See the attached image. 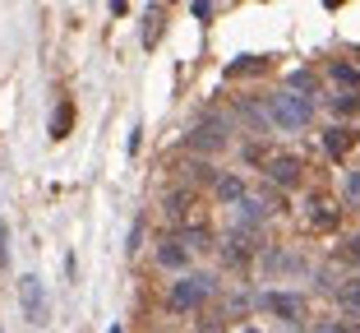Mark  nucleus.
I'll list each match as a JSON object with an SVG mask.
<instances>
[{"label":"nucleus","instance_id":"1","mask_svg":"<svg viewBox=\"0 0 360 333\" xmlns=\"http://www.w3.org/2000/svg\"><path fill=\"white\" fill-rule=\"evenodd\" d=\"M264 116L277 130H305L309 116H314V102L300 93H273V97H264Z\"/></svg>","mask_w":360,"mask_h":333},{"label":"nucleus","instance_id":"2","mask_svg":"<svg viewBox=\"0 0 360 333\" xmlns=\"http://www.w3.org/2000/svg\"><path fill=\"white\" fill-rule=\"evenodd\" d=\"M212 296V278L208 273H190V278H180L176 287H171V310H194V306H203Z\"/></svg>","mask_w":360,"mask_h":333},{"label":"nucleus","instance_id":"3","mask_svg":"<svg viewBox=\"0 0 360 333\" xmlns=\"http://www.w3.org/2000/svg\"><path fill=\"white\" fill-rule=\"evenodd\" d=\"M19 306H23V320L28 324H46V291L37 273H23L19 278Z\"/></svg>","mask_w":360,"mask_h":333},{"label":"nucleus","instance_id":"4","mask_svg":"<svg viewBox=\"0 0 360 333\" xmlns=\"http://www.w3.org/2000/svg\"><path fill=\"white\" fill-rule=\"evenodd\" d=\"M259 306H264L268 315H277V320H286V324H300V320H305V301H300V296H291V291H268Z\"/></svg>","mask_w":360,"mask_h":333},{"label":"nucleus","instance_id":"5","mask_svg":"<svg viewBox=\"0 0 360 333\" xmlns=\"http://www.w3.org/2000/svg\"><path fill=\"white\" fill-rule=\"evenodd\" d=\"M268 176H273V185H282V190H296V185L305 181V162L300 158H273L268 162Z\"/></svg>","mask_w":360,"mask_h":333},{"label":"nucleus","instance_id":"6","mask_svg":"<svg viewBox=\"0 0 360 333\" xmlns=\"http://www.w3.org/2000/svg\"><path fill=\"white\" fill-rule=\"evenodd\" d=\"M226 144V125L222 120H203V125L190 130V149H203V153H217Z\"/></svg>","mask_w":360,"mask_h":333},{"label":"nucleus","instance_id":"7","mask_svg":"<svg viewBox=\"0 0 360 333\" xmlns=\"http://www.w3.org/2000/svg\"><path fill=\"white\" fill-rule=\"evenodd\" d=\"M185 259H190V250L180 246V241H162V246H158V264H162V269H180Z\"/></svg>","mask_w":360,"mask_h":333},{"label":"nucleus","instance_id":"8","mask_svg":"<svg viewBox=\"0 0 360 333\" xmlns=\"http://www.w3.org/2000/svg\"><path fill=\"white\" fill-rule=\"evenodd\" d=\"M190 190H171L167 194V218H176V222H185V218H190Z\"/></svg>","mask_w":360,"mask_h":333},{"label":"nucleus","instance_id":"9","mask_svg":"<svg viewBox=\"0 0 360 333\" xmlns=\"http://www.w3.org/2000/svg\"><path fill=\"white\" fill-rule=\"evenodd\" d=\"M217 194H222L226 204H240L245 199V181L240 176H217Z\"/></svg>","mask_w":360,"mask_h":333},{"label":"nucleus","instance_id":"10","mask_svg":"<svg viewBox=\"0 0 360 333\" xmlns=\"http://www.w3.org/2000/svg\"><path fill=\"white\" fill-rule=\"evenodd\" d=\"M338 306L347 315H356L360 320V282H342V291H338Z\"/></svg>","mask_w":360,"mask_h":333},{"label":"nucleus","instance_id":"11","mask_svg":"<svg viewBox=\"0 0 360 333\" xmlns=\"http://www.w3.org/2000/svg\"><path fill=\"white\" fill-rule=\"evenodd\" d=\"M70 125H75V107H70V102H60V111H56V120H51V139H65V134H70Z\"/></svg>","mask_w":360,"mask_h":333},{"label":"nucleus","instance_id":"12","mask_svg":"<svg viewBox=\"0 0 360 333\" xmlns=\"http://www.w3.org/2000/svg\"><path fill=\"white\" fill-rule=\"evenodd\" d=\"M323 149H328V158H342V153L351 149V134L347 130H328V134H323Z\"/></svg>","mask_w":360,"mask_h":333},{"label":"nucleus","instance_id":"13","mask_svg":"<svg viewBox=\"0 0 360 333\" xmlns=\"http://www.w3.org/2000/svg\"><path fill=\"white\" fill-rule=\"evenodd\" d=\"M333 79H338V84H347V88H356L360 84V70H356V65H333Z\"/></svg>","mask_w":360,"mask_h":333},{"label":"nucleus","instance_id":"14","mask_svg":"<svg viewBox=\"0 0 360 333\" xmlns=\"http://www.w3.org/2000/svg\"><path fill=\"white\" fill-rule=\"evenodd\" d=\"M236 208H240V222H245V227H255L259 218H264V213H259V204H255V199H240Z\"/></svg>","mask_w":360,"mask_h":333},{"label":"nucleus","instance_id":"15","mask_svg":"<svg viewBox=\"0 0 360 333\" xmlns=\"http://www.w3.org/2000/svg\"><path fill=\"white\" fill-rule=\"evenodd\" d=\"M291 84H296V88H305V93H309V88H314V79H309L305 70H296V75H291Z\"/></svg>","mask_w":360,"mask_h":333},{"label":"nucleus","instance_id":"16","mask_svg":"<svg viewBox=\"0 0 360 333\" xmlns=\"http://www.w3.org/2000/svg\"><path fill=\"white\" fill-rule=\"evenodd\" d=\"M347 194H351V199H360V172L347 176Z\"/></svg>","mask_w":360,"mask_h":333},{"label":"nucleus","instance_id":"17","mask_svg":"<svg viewBox=\"0 0 360 333\" xmlns=\"http://www.w3.org/2000/svg\"><path fill=\"white\" fill-rule=\"evenodd\" d=\"M0 259H10V246H5V222H0Z\"/></svg>","mask_w":360,"mask_h":333},{"label":"nucleus","instance_id":"18","mask_svg":"<svg viewBox=\"0 0 360 333\" xmlns=\"http://www.w3.org/2000/svg\"><path fill=\"white\" fill-rule=\"evenodd\" d=\"M347 255H351V259H356V264H360V237H356V241H351V246H347Z\"/></svg>","mask_w":360,"mask_h":333},{"label":"nucleus","instance_id":"19","mask_svg":"<svg viewBox=\"0 0 360 333\" xmlns=\"http://www.w3.org/2000/svg\"><path fill=\"white\" fill-rule=\"evenodd\" d=\"M319 333H342V329H319Z\"/></svg>","mask_w":360,"mask_h":333},{"label":"nucleus","instance_id":"20","mask_svg":"<svg viewBox=\"0 0 360 333\" xmlns=\"http://www.w3.org/2000/svg\"><path fill=\"white\" fill-rule=\"evenodd\" d=\"M111 333H120V324H116V329H111Z\"/></svg>","mask_w":360,"mask_h":333},{"label":"nucleus","instance_id":"21","mask_svg":"<svg viewBox=\"0 0 360 333\" xmlns=\"http://www.w3.org/2000/svg\"><path fill=\"white\" fill-rule=\"evenodd\" d=\"M245 333H259V329H245Z\"/></svg>","mask_w":360,"mask_h":333}]
</instances>
